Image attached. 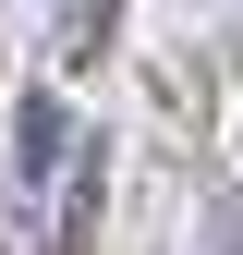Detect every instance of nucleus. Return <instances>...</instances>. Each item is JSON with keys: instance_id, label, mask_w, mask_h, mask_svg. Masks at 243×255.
<instances>
[{"instance_id": "f257e3e1", "label": "nucleus", "mask_w": 243, "mask_h": 255, "mask_svg": "<svg viewBox=\"0 0 243 255\" xmlns=\"http://www.w3.org/2000/svg\"><path fill=\"white\" fill-rule=\"evenodd\" d=\"M61 146H73L61 98H24V110H12V182H24V195H49V182H61Z\"/></svg>"}, {"instance_id": "f03ea898", "label": "nucleus", "mask_w": 243, "mask_h": 255, "mask_svg": "<svg viewBox=\"0 0 243 255\" xmlns=\"http://www.w3.org/2000/svg\"><path fill=\"white\" fill-rule=\"evenodd\" d=\"M207 243H219V255H243V195H219V207H207Z\"/></svg>"}]
</instances>
